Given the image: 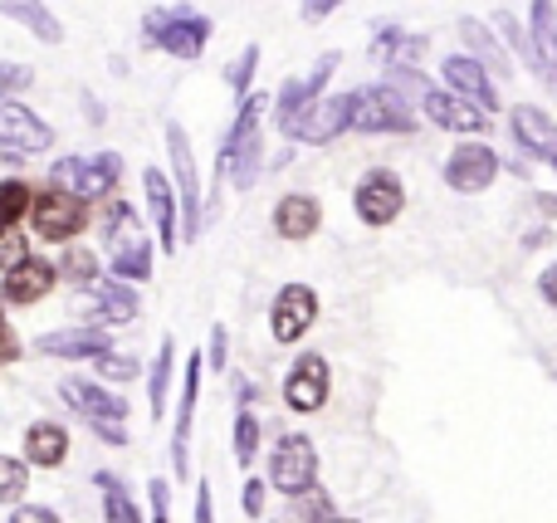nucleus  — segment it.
Returning <instances> with one entry per match:
<instances>
[{
	"label": "nucleus",
	"instance_id": "f257e3e1",
	"mask_svg": "<svg viewBox=\"0 0 557 523\" xmlns=\"http://www.w3.org/2000/svg\"><path fill=\"white\" fill-rule=\"evenodd\" d=\"M264 113H270V98L250 94L240 103V113H235L231 137L221 142V172L231 176L240 191H250L255 176H260V162H264V147H260V117Z\"/></svg>",
	"mask_w": 557,
	"mask_h": 523
},
{
	"label": "nucleus",
	"instance_id": "f03ea898",
	"mask_svg": "<svg viewBox=\"0 0 557 523\" xmlns=\"http://www.w3.org/2000/svg\"><path fill=\"white\" fill-rule=\"evenodd\" d=\"M143 35L176 59H201L206 39H211V20L196 15L191 5H162L143 15Z\"/></svg>",
	"mask_w": 557,
	"mask_h": 523
},
{
	"label": "nucleus",
	"instance_id": "7ed1b4c3",
	"mask_svg": "<svg viewBox=\"0 0 557 523\" xmlns=\"http://www.w3.org/2000/svg\"><path fill=\"white\" fill-rule=\"evenodd\" d=\"M270 485L278 489V495L298 499L308 495V489L318 485V450L308 436H298V431H288V436L274 440L270 450Z\"/></svg>",
	"mask_w": 557,
	"mask_h": 523
},
{
	"label": "nucleus",
	"instance_id": "20e7f679",
	"mask_svg": "<svg viewBox=\"0 0 557 523\" xmlns=\"http://www.w3.org/2000/svg\"><path fill=\"white\" fill-rule=\"evenodd\" d=\"M352 127L357 133H411L416 117H411V103L396 88L372 84L352 94Z\"/></svg>",
	"mask_w": 557,
	"mask_h": 523
},
{
	"label": "nucleus",
	"instance_id": "39448f33",
	"mask_svg": "<svg viewBox=\"0 0 557 523\" xmlns=\"http://www.w3.org/2000/svg\"><path fill=\"white\" fill-rule=\"evenodd\" d=\"M117 176H123V157L117 152L64 157V162L54 166V182L69 186V196H78V201H103V196L117 186Z\"/></svg>",
	"mask_w": 557,
	"mask_h": 523
},
{
	"label": "nucleus",
	"instance_id": "423d86ee",
	"mask_svg": "<svg viewBox=\"0 0 557 523\" xmlns=\"http://www.w3.org/2000/svg\"><path fill=\"white\" fill-rule=\"evenodd\" d=\"M166 152H172V172H176V191H182V245L201 235V182H196V157H191V137L182 123H166Z\"/></svg>",
	"mask_w": 557,
	"mask_h": 523
},
{
	"label": "nucleus",
	"instance_id": "0eeeda50",
	"mask_svg": "<svg viewBox=\"0 0 557 523\" xmlns=\"http://www.w3.org/2000/svg\"><path fill=\"white\" fill-rule=\"evenodd\" d=\"M347 127H352V94H337V98H318L313 108H304V113L288 127H278V133L294 137V142L323 147V142H333L337 133H347Z\"/></svg>",
	"mask_w": 557,
	"mask_h": 523
},
{
	"label": "nucleus",
	"instance_id": "6e6552de",
	"mask_svg": "<svg viewBox=\"0 0 557 523\" xmlns=\"http://www.w3.org/2000/svg\"><path fill=\"white\" fill-rule=\"evenodd\" d=\"M352 206H357V215H362L367 225H392L396 215H401V206H406V186H401V176L396 172H386V166H372V172L357 182V191H352Z\"/></svg>",
	"mask_w": 557,
	"mask_h": 523
},
{
	"label": "nucleus",
	"instance_id": "1a4fd4ad",
	"mask_svg": "<svg viewBox=\"0 0 557 523\" xmlns=\"http://www.w3.org/2000/svg\"><path fill=\"white\" fill-rule=\"evenodd\" d=\"M499 176V152L490 142H460L450 157H445V186L460 196H474L484 186H494Z\"/></svg>",
	"mask_w": 557,
	"mask_h": 523
},
{
	"label": "nucleus",
	"instance_id": "9d476101",
	"mask_svg": "<svg viewBox=\"0 0 557 523\" xmlns=\"http://www.w3.org/2000/svg\"><path fill=\"white\" fill-rule=\"evenodd\" d=\"M318 323V294L308 289V284H284V289L274 294V309H270V333L274 343H298L308 328Z\"/></svg>",
	"mask_w": 557,
	"mask_h": 523
},
{
	"label": "nucleus",
	"instance_id": "9b49d317",
	"mask_svg": "<svg viewBox=\"0 0 557 523\" xmlns=\"http://www.w3.org/2000/svg\"><path fill=\"white\" fill-rule=\"evenodd\" d=\"M54 147V127L20 103H0V157H25Z\"/></svg>",
	"mask_w": 557,
	"mask_h": 523
},
{
	"label": "nucleus",
	"instance_id": "f8f14e48",
	"mask_svg": "<svg viewBox=\"0 0 557 523\" xmlns=\"http://www.w3.org/2000/svg\"><path fill=\"white\" fill-rule=\"evenodd\" d=\"M29 221H35V235L39 240H74L78 231H84V201L69 191H45L35 196V206H29Z\"/></svg>",
	"mask_w": 557,
	"mask_h": 523
},
{
	"label": "nucleus",
	"instance_id": "ddd939ff",
	"mask_svg": "<svg viewBox=\"0 0 557 523\" xmlns=\"http://www.w3.org/2000/svg\"><path fill=\"white\" fill-rule=\"evenodd\" d=\"M327 362L318 358V352H304V358L288 368V377H284V401H288V411H298V416H313V411H323V401H327Z\"/></svg>",
	"mask_w": 557,
	"mask_h": 523
},
{
	"label": "nucleus",
	"instance_id": "4468645a",
	"mask_svg": "<svg viewBox=\"0 0 557 523\" xmlns=\"http://www.w3.org/2000/svg\"><path fill=\"white\" fill-rule=\"evenodd\" d=\"M509 127H513V142H519V152L529 157H543V162L557 172V123L548 113H543L539 103H519L509 108Z\"/></svg>",
	"mask_w": 557,
	"mask_h": 523
},
{
	"label": "nucleus",
	"instance_id": "2eb2a0df",
	"mask_svg": "<svg viewBox=\"0 0 557 523\" xmlns=\"http://www.w3.org/2000/svg\"><path fill=\"white\" fill-rule=\"evenodd\" d=\"M421 108H425V117H431L435 127H445V133H465V137L490 133V113H484V108H474L470 98L450 94V88H431Z\"/></svg>",
	"mask_w": 557,
	"mask_h": 523
},
{
	"label": "nucleus",
	"instance_id": "dca6fc26",
	"mask_svg": "<svg viewBox=\"0 0 557 523\" xmlns=\"http://www.w3.org/2000/svg\"><path fill=\"white\" fill-rule=\"evenodd\" d=\"M441 78L450 84V94H460V98H470L474 108H484V113H499V88L490 84V69L484 64H474L470 54H450L441 64Z\"/></svg>",
	"mask_w": 557,
	"mask_h": 523
},
{
	"label": "nucleus",
	"instance_id": "f3484780",
	"mask_svg": "<svg viewBox=\"0 0 557 523\" xmlns=\"http://www.w3.org/2000/svg\"><path fill=\"white\" fill-rule=\"evenodd\" d=\"M337 64H343V54H323L313 64V74L308 78H288L284 84V94H278V103H274V117H278V127H288L304 108H313L318 98H323V84L337 74Z\"/></svg>",
	"mask_w": 557,
	"mask_h": 523
},
{
	"label": "nucleus",
	"instance_id": "a211bd4d",
	"mask_svg": "<svg viewBox=\"0 0 557 523\" xmlns=\"http://www.w3.org/2000/svg\"><path fill=\"white\" fill-rule=\"evenodd\" d=\"M201 368L206 358L191 352L182 372V407H176V426H172V465L182 480H191V465H186V440H191V416H196V397H201Z\"/></svg>",
	"mask_w": 557,
	"mask_h": 523
},
{
	"label": "nucleus",
	"instance_id": "6ab92c4d",
	"mask_svg": "<svg viewBox=\"0 0 557 523\" xmlns=\"http://www.w3.org/2000/svg\"><path fill=\"white\" fill-rule=\"evenodd\" d=\"M59 397H64L69 407L78 411V416L94 421V426L127 416V401L123 397H113L108 387H98V382H84V377H64V382H59Z\"/></svg>",
	"mask_w": 557,
	"mask_h": 523
},
{
	"label": "nucleus",
	"instance_id": "aec40b11",
	"mask_svg": "<svg viewBox=\"0 0 557 523\" xmlns=\"http://www.w3.org/2000/svg\"><path fill=\"white\" fill-rule=\"evenodd\" d=\"M39 358H108L113 352V338H108L103 328H59V333H45V338L35 343Z\"/></svg>",
	"mask_w": 557,
	"mask_h": 523
},
{
	"label": "nucleus",
	"instance_id": "412c9836",
	"mask_svg": "<svg viewBox=\"0 0 557 523\" xmlns=\"http://www.w3.org/2000/svg\"><path fill=\"white\" fill-rule=\"evenodd\" d=\"M137 319V294L127 289V284H98L94 303H88V328H123V323Z\"/></svg>",
	"mask_w": 557,
	"mask_h": 523
},
{
	"label": "nucleus",
	"instance_id": "4be33fe9",
	"mask_svg": "<svg viewBox=\"0 0 557 523\" xmlns=\"http://www.w3.org/2000/svg\"><path fill=\"white\" fill-rule=\"evenodd\" d=\"M460 39L470 45V59H474V64H484L494 78H509V74H513V59L504 54V45H499V35H494V25H484V20L465 15V20H460Z\"/></svg>",
	"mask_w": 557,
	"mask_h": 523
},
{
	"label": "nucleus",
	"instance_id": "5701e85b",
	"mask_svg": "<svg viewBox=\"0 0 557 523\" xmlns=\"http://www.w3.org/2000/svg\"><path fill=\"white\" fill-rule=\"evenodd\" d=\"M143 186H147V201H152L157 240H162V250L172 254L176 245H182V225H176V201H172V186H166V176L157 172V166H147V172H143Z\"/></svg>",
	"mask_w": 557,
	"mask_h": 523
},
{
	"label": "nucleus",
	"instance_id": "b1692460",
	"mask_svg": "<svg viewBox=\"0 0 557 523\" xmlns=\"http://www.w3.org/2000/svg\"><path fill=\"white\" fill-rule=\"evenodd\" d=\"M494 29H499L504 39H509V49L523 59V69H533V74H539L543 84H553V88H557V64H553L548 54H543L539 45H533V35L519 25V15H509V10H499V15H494Z\"/></svg>",
	"mask_w": 557,
	"mask_h": 523
},
{
	"label": "nucleus",
	"instance_id": "393cba45",
	"mask_svg": "<svg viewBox=\"0 0 557 523\" xmlns=\"http://www.w3.org/2000/svg\"><path fill=\"white\" fill-rule=\"evenodd\" d=\"M59 284V270L54 264H45V260H25L20 270H10L5 274V284H0V294H5L10 303H39L49 289Z\"/></svg>",
	"mask_w": 557,
	"mask_h": 523
},
{
	"label": "nucleus",
	"instance_id": "a878e982",
	"mask_svg": "<svg viewBox=\"0 0 557 523\" xmlns=\"http://www.w3.org/2000/svg\"><path fill=\"white\" fill-rule=\"evenodd\" d=\"M318 225H323V206H318L313 196L294 191V196H284V201L274 206V231L284 235V240H308Z\"/></svg>",
	"mask_w": 557,
	"mask_h": 523
},
{
	"label": "nucleus",
	"instance_id": "bb28decb",
	"mask_svg": "<svg viewBox=\"0 0 557 523\" xmlns=\"http://www.w3.org/2000/svg\"><path fill=\"white\" fill-rule=\"evenodd\" d=\"M64 456H69V431L59 421H35L25 431V465L54 470V465H64Z\"/></svg>",
	"mask_w": 557,
	"mask_h": 523
},
{
	"label": "nucleus",
	"instance_id": "cd10ccee",
	"mask_svg": "<svg viewBox=\"0 0 557 523\" xmlns=\"http://www.w3.org/2000/svg\"><path fill=\"white\" fill-rule=\"evenodd\" d=\"M376 59H386V69L406 64L416 69V59L425 54V35H406L401 25H376V45H372Z\"/></svg>",
	"mask_w": 557,
	"mask_h": 523
},
{
	"label": "nucleus",
	"instance_id": "c85d7f7f",
	"mask_svg": "<svg viewBox=\"0 0 557 523\" xmlns=\"http://www.w3.org/2000/svg\"><path fill=\"white\" fill-rule=\"evenodd\" d=\"M0 15L20 20V25H25L35 39H45V45H59V39H64V29H59V20L49 15V10L39 5V0H0Z\"/></svg>",
	"mask_w": 557,
	"mask_h": 523
},
{
	"label": "nucleus",
	"instance_id": "c756f323",
	"mask_svg": "<svg viewBox=\"0 0 557 523\" xmlns=\"http://www.w3.org/2000/svg\"><path fill=\"white\" fill-rule=\"evenodd\" d=\"M98 489H103V519L108 523H143V514H137V505L127 499V489H123V480H113L108 470H98Z\"/></svg>",
	"mask_w": 557,
	"mask_h": 523
},
{
	"label": "nucleus",
	"instance_id": "7c9ffc66",
	"mask_svg": "<svg viewBox=\"0 0 557 523\" xmlns=\"http://www.w3.org/2000/svg\"><path fill=\"white\" fill-rule=\"evenodd\" d=\"M113 279H152V240H127L113 250Z\"/></svg>",
	"mask_w": 557,
	"mask_h": 523
},
{
	"label": "nucleus",
	"instance_id": "2f4dec72",
	"mask_svg": "<svg viewBox=\"0 0 557 523\" xmlns=\"http://www.w3.org/2000/svg\"><path fill=\"white\" fill-rule=\"evenodd\" d=\"M529 35H533V45L557 64V0H533L529 5Z\"/></svg>",
	"mask_w": 557,
	"mask_h": 523
},
{
	"label": "nucleus",
	"instance_id": "473e14b6",
	"mask_svg": "<svg viewBox=\"0 0 557 523\" xmlns=\"http://www.w3.org/2000/svg\"><path fill=\"white\" fill-rule=\"evenodd\" d=\"M172 362H176V338H162L152 358V416L166 411V387H172Z\"/></svg>",
	"mask_w": 557,
	"mask_h": 523
},
{
	"label": "nucleus",
	"instance_id": "72a5a7b5",
	"mask_svg": "<svg viewBox=\"0 0 557 523\" xmlns=\"http://www.w3.org/2000/svg\"><path fill=\"white\" fill-rule=\"evenodd\" d=\"M35 206V191L25 182H0V225H15L20 215H29Z\"/></svg>",
	"mask_w": 557,
	"mask_h": 523
},
{
	"label": "nucleus",
	"instance_id": "f704fd0d",
	"mask_svg": "<svg viewBox=\"0 0 557 523\" xmlns=\"http://www.w3.org/2000/svg\"><path fill=\"white\" fill-rule=\"evenodd\" d=\"M59 274H64L69 284H78V289H88V284L98 279V260L74 245V250H64V260H59Z\"/></svg>",
	"mask_w": 557,
	"mask_h": 523
},
{
	"label": "nucleus",
	"instance_id": "c9c22d12",
	"mask_svg": "<svg viewBox=\"0 0 557 523\" xmlns=\"http://www.w3.org/2000/svg\"><path fill=\"white\" fill-rule=\"evenodd\" d=\"M255 450H260V421L250 411H240L235 416V460H240V470L255 465Z\"/></svg>",
	"mask_w": 557,
	"mask_h": 523
},
{
	"label": "nucleus",
	"instance_id": "e433bc0d",
	"mask_svg": "<svg viewBox=\"0 0 557 523\" xmlns=\"http://www.w3.org/2000/svg\"><path fill=\"white\" fill-rule=\"evenodd\" d=\"M29 485V465L15 456H0V505H10V499H20Z\"/></svg>",
	"mask_w": 557,
	"mask_h": 523
},
{
	"label": "nucleus",
	"instance_id": "4c0bfd02",
	"mask_svg": "<svg viewBox=\"0 0 557 523\" xmlns=\"http://www.w3.org/2000/svg\"><path fill=\"white\" fill-rule=\"evenodd\" d=\"M386 88H396V94H401L406 103H411V98H421V103H425V94H431V84H425L421 69H406V64L386 69Z\"/></svg>",
	"mask_w": 557,
	"mask_h": 523
},
{
	"label": "nucleus",
	"instance_id": "58836bf2",
	"mask_svg": "<svg viewBox=\"0 0 557 523\" xmlns=\"http://www.w3.org/2000/svg\"><path fill=\"white\" fill-rule=\"evenodd\" d=\"M255 64H260V45H245V54L235 59L231 69H225V84H231V94L250 98V78H255Z\"/></svg>",
	"mask_w": 557,
	"mask_h": 523
},
{
	"label": "nucleus",
	"instance_id": "ea45409f",
	"mask_svg": "<svg viewBox=\"0 0 557 523\" xmlns=\"http://www.w3.org/2000/svg\"><path fill=\"white\" fill-rule=\"evenodd\" d=\"M294 514H298V523H323V519H333V499L323 495V489H308V495H298L294 499Z\"/></svg>",
	"mask_w": 557,
	"mask_h": 523
},
{
	"label": "nucleus",
	"instance_id": "a19ab883",
	"mask_svg": "<svg viewBox=\"0 0 557 523\" xmlns=\"http://www.w3.org/2000/svg\"><path fill=\"white\" fill-rule=\"evenodd\" d=\"M29 260V240L25 235H15L10 225H0V270H20V264Z\"/></svg>",
	"mask_w": 557,
	"mask_h": 523
},
{
	"label": "nucleus",
	"instance_id": "79ce46f5",
	"mask_svg": "<svg viewBox=\"0 0 557 523\" xmlns=\"http://www.w3.org/2000/svg\"><path fill=\"white\" fill-rule=\"evenodd\" d=\"M29 84H35V74L25 64H0V98H20Z\"/></svg>",
	"mask_w": 557,
	"mask_h": 523
},
{
	"label": "nucleus",
	"instance_id": "37998d69",
	"mask_svg": "<svg viewBox=\"0 0 557 523\" xmlns=\"http://www.w3.org/2000/svg\"><path fill=\"white\" fill-rule=\"evenodd\" d=\"M98 377H103V382H133V377H137V362H133V358H117V352H108V358H98Z\"/></svg>",
	"mask_w": 557,
	"mask_h": 523
},
{
	"label": "nucleus",
	"instance_id": "c03bdc74",
	"mask_svg": "<svg viewBox=\"0 0 557 523\" xmlns=\"http://www.w3.org/2000/svg\"><path fill=\"white\" fill-rule=\"evenodd\" d=\"M152 523H172V489L157 475H152Z\"/></svg>",
	"mask_w": 557,
	"mask_h": 523
},
{
	"label": "nucleus",
	"instance_id": "a18cd8bd",
	"mask_svg": "<svg viewBox=\"0 0 557 523\" xmlns=\"http://www.w3.org/2000/svg\"><path fill=\"white\" fill-rule=\"evenodd\" d=\"M225 352H231V338H225V328H211V358H206V362H211L215 372H225V362H231Z\"/></svg>",
	"mask_w": 557,
	"mask_h": 523
},
{
	"label": "nucleus",
	"instance_id": "49530a36",
	"mask_svg": "<svg viewBox=\"0 0 557 523\" xmlns=\"http://www.w3.org/2000/svg\"><path fill=\"white\" fill-rule=\"evenodd\" d=\"M337 5H347V0H304V20L308 25H318V20H327Z\"/></svg>",
	"mask_w": 557,
	"mask_h": 523
},
{
	"label": "nucleus",
	"instance_id": "de8ad7c7",
	"mask_svg": "<svg viewBox=\"0 0 557 523\" xmlns=\"http://www.w3.org/2000/svg\"><path fill=\"white\" fill-rule=\"evenodd\" d=\"M245 514L250 519L264 514V480H250V485H245Z\"/></svg>",
	"mask_w": 557,
	"mask_h": 523
},
{
	"label": "nucleus",
	"instance_id": "09e8293b",
	"mask_svg": "<svg viewBox=\"0 0 557 523\" xmlns=\"http://www.w3.org/2000/svg\"><path fill=\"white\" fill-rule=\"evenodd\" d=\"M196 523H215V505H211V485H196Z\"/></svg>",
	"mask_w": 557,
	"mask_h": 523
},
{
	"label": "nucleus",
	"instance_id": "8fccbe9b",
	"mask_svg": "<svg viewBox=\"0 0 557 523\" xmlns=\"http://www.w3.org/2000/svg\"><path fill=\"white\" fill-rule=\"evenodd\" d=\"M539 294L548 299V309H557V260L548 264V270L539 274Z\"/></svg>",
	"mask_w": 557,
	"mask_h": 523
},
{
	"label": "nucleus",
	"instance_id": "3c124183",
	"mask_svg": "<svg viewBox=\"0 0 557 523\" xmlns=\"http://www.w3.org/2000/svg\"><path fill=\"white\" fill-rule=\"evenodd\" d=\"M94 431H98V440H108V446H127L123 421H103V426H94Z\"/></svg>",
	"mask_w": 557,
	"mask_h": 523
},
{
	"label": "nucleus",
	"instance_id": "603ef678",
	"mask_svg": "<svg viewBox=\"0 0 557 523\" xmlns=\"http://www.w3.org/2000/svg\"><path fill=\"white\" fill-rule=\"evenodd\" d=\"M10 523H59V519L49 514V509H15V514H10Z\"/></svg>",
	"mask_w": 557,
	"mask_h": 523
},
{
	"label": "nucleus",
	"instance_id": "864d4df0",
	"mask_svg": "<svg viewBox=\"0 0 557 523\" xmlns=\"http://www.w3.org/2000/svg\"><path fill=\"white\" fill-rule=\"evenodd\" d=\"M20 358V343H15V333L10 328H0V362H15Z\"/></svg>",
	"mask_w": 557,
	"mask_h": 523
},
{
	"label": "nucleus",
	"instance_id": "5fc2aeb1",
	"mask_svg": "<svg viewBox=\"0 0 557 523\" xmlns=\"http://www.w3.org/2000/svg\"><path fill=\"white\" fill-rule=\"evenodd\" d=\"M539 206H543L548 215H557V196H539Z\"/></svg>",
	"mask_w": 557,
	"mask_h": 523
},
{
	"label": "nucleus",
	"instance_id": "6e6d98bb",
	"mask_svg": "<svg viewBox=\"0 0 557 523\" xmlns=\"http://www.w3.org/2000/svg\"><path fill=\"white\" fill-rule=\"evenodd\" d=\"M323 523H357V519H337V514H333V519H323Z\"/></svg>",
	"mask_w": 557,
	"mask_h": 523
},
{
	"label": "nucleus",
	"instance_id": "4d7b16f0",
	"mask_svg": "<svg viewBox=\"0 0 557 523\" xmlns=\"http://www.w3.org/2000/svg\"><path fill=\"white\" fill-rule=\"evenodd\" d=\"M0 328H5V319H0Z\"/></svg>",
	"mask_w": 557,
	"mask_h": 523
}]
</instances>
